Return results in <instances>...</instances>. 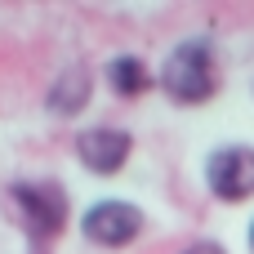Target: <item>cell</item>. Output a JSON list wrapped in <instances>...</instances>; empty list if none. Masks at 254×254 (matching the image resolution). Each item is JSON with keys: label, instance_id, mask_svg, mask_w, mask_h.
I'll return each instance as SVG.
<instances>
[{"label": "cell", "instance_id": "1", "mask_svg": "<svg viewBox=\"0 0 254 254\" xmlns=\"http://www.w3.org/2000/svg\"><path fill=\"white\" fill-rule=\"evenodd\" d=\"M156 85H161V94H165L174 107H201V103H210V98L219 94V85H223L219 45H214L210 36H188V40H179V45L165 54V63H161V71H156Z\"/></svg>", "mask_w": 254, "mask_h": 254}, {"label": "cell", "instance_id": "2", "mask_svg": "<svg viewBox=\"0 0 254 254\" xmlns=\"http://www.w3.org/2000/svg\"><path fill=\"white\" fill-rule=\"evenodd\" d=\"M4 214L27 241L49 246L67 228L71 205H67V192L54 179H13L4 188Z\"/></svg>", "mask_w": 254, "mask_h": 254}, {"label": "cell", "instance_id": "3", "mask_svg": "<svg viewBox=\"0 0 254 254\" xmlns=\"http://www.w3.org/2000/svg\"><path fill=\"white\" fill-rule=\"evenodd\" d=\"M80 237L98 250H125L143 237V210L125 196H103L80 214Z\"/></svg>", "mask_w": 254, "mask_h": 254}, {"label": "cell", "instance_id": "4", "mask_svg": "<svg viewBox=\"0 0 254 254\" xmlns=\"http://www.w3.org/2000/svg\"><path fill=\"white\" fill-rule=\"evenodd\" d=\"M205 188L223 205H241L254 196V147L250 143H228L205 156Z\"/></svg>", "mask_w": 254, "mask_h": 254}, {"label": "cell", "instance_id": "5", "mask_svg": "<svg viewBox=\"0 0 254 254\" xmlns=\"http://www.w3.org/2000/svg\"><path fill=\"white\" fill-rule=\"evenodd\" d=\"M134 156V134L125 125H85L76 129V161L89 170V174H121Z\"/></svg>", "mask_w": 254, "mask_h": 254}, {"label": "cell", "instance_id": "6", "mask_svg": "<svg viewBox=\"0 0 254 254\" xmlns=\"http://www.w3.org/2000/svg\"><path fill=\"white\" fill-rule=\"evenodd\" d=\"M89 98H94V76H89V67H85V63H67V67L54 76V85H49V94H45V107H49V116H58V121H76V116L89 107Z\"/></svg>", "mask_w": 254, "mask_h": 254}, {"label": "cell", "instance_id": "7", "mask_svg": "<svg viewBox=\"0 0 254 254\" xmlns=\"http://www.w3.org/2000/svg\"><path fill=\"white\" fill-rule=\"evenodd\" d=\"M103 80H107V89H112L116 98H143V94L156 85V71H152L138 54H116V58H107Z\"/></svg>", "mask_w": 254, "mask_h": 254}, {"label": "cell", "instance_id": "8", "mask_svg": "<svg viewBox=\"0 0 254 254\" xmlns=\"http://www.w3.org/2000/svg\"><path fill=\"white\" fill-rule=\"evenodd\" d=\"M183 254H228V250H223L219 241H196V246H188Z\"/></svg>", "mask_w": 254, "mask_h": 254}, {"label": "cell", "instance_id": "9", "mask_svg": "<svg viewBox=\"0 0 254 254\" xmlns=\"http://www.w3.org/2000/svg\"><path fill=\"white\" fill-rule=\"evenodd\" d=\"M246 246H250V254H254V219H250V228H246Z\"/></svg>", "mask_w": 254, "mask_h": 254}]
</instances>
